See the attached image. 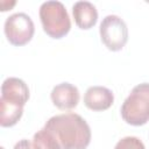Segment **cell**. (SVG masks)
<instances>
[{
  "label": "cell",
  "mask_w": 149,
  "mask_h": 149,
  "mask_svg": "<svg viewBox=\"0 0 149 149\" xmlns=\"http://www.w3.org/2000/svg\"><path fill=\"white\" fill-rule=\"evenodd\" d=\"M44 128L57 139L63 149H86L91 142L90 126L76 113L51 116Z\"/></svg>",
  "instance_id": "obj_1"
},
{
  "label": "cell",
  "mask_w": 149,
  "mask_h": 149,
  "mask_svg": "<svg viewBox=\"0 0 149 149\" xmlns=\"http://www.w3.org/2000/svg\"><path fill=\"white\" fill-rule=\"evenodd\" d=\"M122 119L132 126H143L149 121V83L133 87L121 106Z\"/></svg>",
  "instance_id": "obj_2"
},
{
  "label": "cell",
  "mask_w": 149,
  "mask_h": 149,
  "mask_svg": "<svg viewBox=\"0 0 149 149\" xmlns=\"http://www.w3.org/2000/svg\"><path fill=\"white\" fill-rule=\"evenodd\" d=\"M40 19L44 33L51 38H62L71 29L69 14L59 1L43 2L40 7Z\"/></svg>",
  "instance_id": "obj_3"
},
{
  "label": "cell",
  "mask_w": 149,
  "mask_h": 149,
  "mask_svg": "<svg viewBox=\"0 0 149 149\" xmlns=\"http://www.w3.org/2000/svg\"><path fill=\"white\" fill-rule=\"evenodd\" d=\"M101 42L111 51L121 50L128 41L126 22L118 15H107L102 19L99 28Z\"/></svg>",
  "instance_id": "obj_4"
},
{
  "label": "cell",
  "mask_w": 149,
  "mask_h": 149,
  "mask_svg": "<svg viewBox=\"0 0 149 149\" xmlns=\"http://www.w3.org/2000/svg\"><path fill=\"white\" fill-rule=\"evenodd\" d=\"M3 30L10 44L21 47L33 38L35 26L31 17L26 13H14L6 19Z\"/></svg>",
  "instance_id": "obj_5"
},
{
  "label": "cell",
  "mask_w": 149,
  "mask_h": 149,
  "mask_svg": "<svg viewBox=\"0 0 149 149\" xmlns=\"http://www.w3.org/2000/svg\"><path fill=\"white\" fill-rule=\"evenodd\" d=\"M28 99L29 88L22 79L16 77H9L2 81L0 102L23 107Z\"/></svg>",
  "instance_id": "obj_6"
},
{
  "label": "cell",
  "mask_w": 149,
  "mask_h": 149,
  "mask_svg": "<svg viewBox=\"0 0 149 149\" xmlns=\"http://www.w3.org/2000/svg\"><path fill=\"white\" fill-rule=\"evenodd\" d=\"M50 97L52 104L57 108L66 111L72 109L78 105L80 94L74 85L70 83H61L52 88Z\"/></svg>",
  "instance_id": "obj_7"
},
{
  "label": "cell",
  "mask_w": 149,
  "mask_h": 149,
  "mask_svg": "<svg viewBox=\"0 0 149 149\" xmlns=\"http://www.w3.org/2000/svg\"><path fill=\"white\" fill-rule=\"evenodd\" d=\"M114 101L113 92L104 86H91L84 94L85 106L94 112H101L108 109Z\"/></svg>",
  "instance_id": "obj_8"
},
{
  "label": "cell",
  "mask_w": 149,
  "mask_h": 149,
  "mask_svg": "<svg viewBox=\"0 0 149 149\" xmlns=\"http://www.w3.org/2000/svg\"><path fill=\"white\" fill-rule=\"evenodd\" d=\"M72 15L76 24L85 30L94 27L98 21L97 8L88 1H77L72 6Z\"/></svg>",
  "instance_id": "obj_9"
},
{
  "label": "cell",
  "mask_w": 149,
  "mask_h": 149,
  "mask_svg": "<svg viewBox=\"0 0 149 149\" xmlns=\"http://www.w3.org/2000/svg\"><path fill=\"white\" fill-rule=\"evenodd\" d=\"M34 149H63L57 139L44 127L35 133L33 137Z\"/></svg>",
  "instance_id": "obj_10"
},
{
  "label": "cell",
  "mask_w": 149,
  "mask_h": 149,
  "mask_svg": "<svg viewBox=\"0 0 149 149\" xmlns=\"http://www.w3.org/2000/svg\"><path fill=\"white\" fill-rule=\"evenodd\" d=\"M114 149H146V147L139 137L126 136L118 141Z\"/></svg>",
  "instance_id": "obj_11"
},
{
  "label": "cell",
  "mask_w": 149,
  "mask_h": 149,
  "mask_svg": "<svg viewBox=\"0 0 149 149\" xmlns=\"http://www.w3.org/2000/svg\"><path fill=\"white\" fill-rule=\"evenodd\" d=\"M13 149H34V148H33V143L30 141L23 139V140H20L19 142H16Z\"/></svg>",
  "instance_id": "obj_12"
}]
</instances>
